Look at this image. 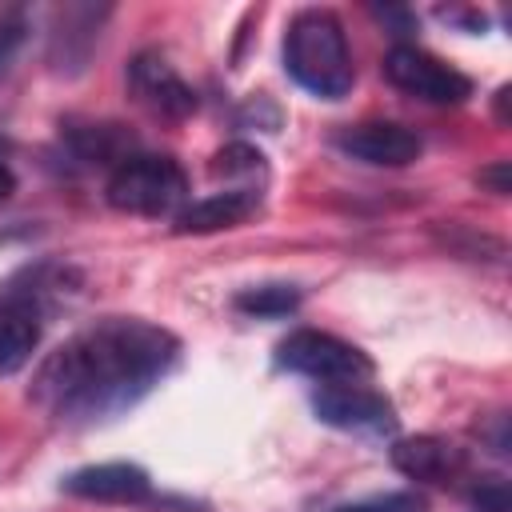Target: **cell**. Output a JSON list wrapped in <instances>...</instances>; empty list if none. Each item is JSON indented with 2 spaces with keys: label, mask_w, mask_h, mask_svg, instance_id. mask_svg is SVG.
<instances>
[{
  "label": "cell",
  "mask_w": 512,
  "mask_h": 512,
  "mask_svg": "<svg viewBox=\"0 0 512 512\" xmlns=\"http://www.w3.org/2000/svg\"><path fill=\"white\" fill-rule=\"evenodd\" d=\"M180 364V340L140 316L72 332L32 376V400L60 424H100L136 408Z\"/></svg>",
  "instance_id": "obj_1"
},
{
  "label": "cell",
  "mask_w": 512,
  "mask_h": 512,
  "mask_svg": "<svg viewBox=\"0 0 512 512\" xmlns=\"http://www.w3.org/2000/svg\"><path fill=\"white\" fill-rule=\"evenodd\" d=\"M284 72L320 100L348 96L356 68L344 24L332 8H304L288 20L284 32Z\"/></svg>",
  "instance_id": "obj_2"
},
{
  "label": "cell",
  "mask_w": 512,
  "mask_h": 512,
  "mask_svg": "<svg viewBox=\"0 0 512 512\" xmlns=\"http://www.w3.org/2000/svg\"><path fill=\"white\" fill-rule=\"evenodd\" d=\"M64 276L60 264H28L0 284V376L20 372L40 348Z\"/></svg>",
  "instance_id": "obj_3"
},
{
  "label": "cell",
  "mask_w": 512,
  "mask_h": 512,
  "mask_svg": "<svg viewBox=\"0 0 512 512\" xmlns=\"http://www.w3.org/2000/svg\"><path fill=\"white\" fill-rule=\"evenodd\" d=\"M108 204L128 216H176L188 200V176L172 156H124L104 188Z\"/></svg>",
  "instance_id": "obj_4"
},
{
  "label": "cell",
  "mask_w": 512,
  "mask_h": 512,
  "mask_svg": "<svg viewBox=\"0 0 512 512\" xmlns=\"http://www.w3.org/2000/svg\"><path fill=\"white\" fill-rule=\"evenodd\" d=\"M276 364L284 372L308 376L316 384H344V380H372L376 364L368 360V352H360L356 344L320 332V328H296L280 340L276 348Z\"/></svg>",
  "instance_id": "obj_5"
},
{
  "label": "cell",
  "mask_w": 512,
  "mask_h": 512,
  "mask_svg": "<svg viewBox=\"0 0 512 512\" xmlns=\"http://www.w3.org/2000/svg\"><path fill=\"white\" fill-rule=\"evenodd\" d=\"M380 68L392 88H400L404 96H416L424 104H464L472 96V80L456 64L440 60L436 52H428L420 44L388 48Z\"/></svg>",
  "instance_id": "obj_6"
},
{
  "label": "cell",
  "mask_w": 512,
  "mask_h": 512,
  "mask_svg": "<svg viewBox=\"0 0 512 512\" xmlns=\"http://www.w3.org/2000/svg\"><path fill=\"white\" fill-rule=\"evenodd\" d=\"M312 408L324 424L344 432H372L384 436L396 428V408L384 392H376L368 380H344V384H320L312 392Z\"/></svg>",
  "instance_id": "obj_7"
},
{
  "label": "cell",
  "mask_w": 512,
  "mask_h": 512,
  "mask_svg": "<svg viewBox=\"0 0 512 512\" xmlns=\"http://www.w3.org/2000/svg\"><path fill=\"white\" fill-rule=\"evenodd\" d=\"M128 92L136 96L140 108H148L160 120H184L196 112V92L192 84L176 72V64L160 52H140L128 64Z\"/></svg>",
  "instance_id": "obj_8"
},
{
  "label": "cell",
  "mask_w": 512,
  "mask_h": 512,
  "mask_svg": "<svg viewBox=\"0 0 512 512\" xmlns=\"http://www.w3.org/2000/svg\"><path fill=\"white\" fill-rule=\"evenodd\" d=\"M336 148L372 168H404L424 152V140L396 120H360L336 132Z\"/></svg>",
  "instance_id": "obj_9"
},
{
  "label": "cell",
  "mask_w": 512,
  "mask_h": 512,
  "mask_svg": "<svg viewBox=\"0 0 512 512\" xmlns=\"http://www.w3.org/2000/svg\"><path fill=\"white\" fill-rule=\"evenodd\" d=\"M68 496L92 500V504H148L152 500V476L140 464L128 460H108V464H88L64 476L60 484Z\"/></svg>",
  "instance_id": "obj_10"
},
{
  "label": "cell",
  "mask_w": 512,
  "mask_h": 512,
  "mask_svg": "<svg viewBox=\"0 0 512 512\" xmlns=\"http://www.w3.org/2000/svg\"><path fill=\"white\" fill-rule=\"evenodd\" d=\"M392 464L400 476L420 480V484H456L468 472V456L440 440V436H408L392 444Z\"/></svg>",
  "instance_id": "obj_11"
},
{
  "label": "cell",
  "mask_w": 512,
  "mask_h": 512,
  "mask_svg": "<svg viewBox=\"0 0 512 512\" xmlns=\"http://www.w3.org/2000/svg\"><path fill=\"white\" fill-rule=\"evenodd\" d=\"M260 208V192L256 188H220L212 196H200L192 204H184L176 216H172V228L176 232H192V236H204V232H220V228H236L244 224L248 216H256Z\"/></svg>",
  "instance_id": "obj_12"
},
{
  "label": "cell",
  "mask_w": 512,
  "mask_h": 512,
  "mask_svg": "<svg viewBox=\"0 0 512 512\" xmlns=\"http://www.w3.org/2000/svg\"><path fill=\"white\" fill-rule=\"evenodd\" d=\"M212 172L216 176H240V188H260L264 176H268V164H264V152L252 148V144H228L212 156Z\"/></svg>",
  "instance_id": "obj_13"
},
{
  "label": "cell",
  "mask_w": 512,
  "mask_h": 512,
  "mask_svg": "<svg viewBox=\"0 0 512 512\" xmlns=\"http://www.w3.org/2000/svg\"><path fill=\"white\" fill-rule=\"evenodd\" d=\"M296 304H300V292L292 284H260L236 296V308L248 316H288Z\"/></svg>",
  "instance_id": "obj_14"
},
{
  "label": "cell",
  "mask_w": 512,
  "mask_h": 512,
  "mask_svg": "<svg viewBox=\"0 0 512 512\" xmlns=\"http://www.w3.org/2000/svg\"><path fill=\"white\" fill-rule=\"evenodd\" d=\"M332 512H424V500L412 492H384V496H368V500H356Z\"/></svg>",
  "instance_id": "obj_15"
},
{
  "label": "cell",
  "mask_w": 512,
  "mask_h": 512,
  "mask_svg": "<svg viewBox=\"0 0 512 512\" xmlns=\"http://www.w3.org/2000/svg\"><path fill=\"white\" fill-rule=\"evenodd\" d=\"M472 508L476 512H508V480L484 476L472 484Z\"/></svg>",
  "instance_id": "obj_16"
},
{
  "label": "cell",
  "mask_w": 512,
  "mask_h": 512,
  "mask_svg": "<svg viewBox=\"0 0 512 512\" xmlns=\"http://www.w3.org/2000/svg\"><path fill=\"white\" fill-rule=\"evenodd\" d=\"M24 40H28V24H24V16H16V12L0 16V72L16 60V52L24 48Z\"/></svg>",
  "instance_id": "obj_17"
},
{
  "label": "cell",
  "mask_w": 512,
  "mask_h": 512,
  "mask_svg": "<svg viewBox=\"0 0 512 512\" xmlns=\"http://www.w3.org/2000/svg\"><path fill=\"white\" fill-rule=\"evenodd\" d=\"M480 184H488V188H492L496 196H504V192H508V164L500 160L496 168H488V172H480Z\"/></svg>",
  "instance_id": "obj_18"
},
{
  "label": "cell",
  "mask_w": 512,
  "mask_h": 512,
  "mask_svg": "<svg viewBox=\"0 0 512 512\" xmlns=\"http://www.w3.org/2000/svg\"><path fill=\"white\" fill-rule=\"evenodd\" d=\"M16 192V172H12V164L0 156V200H8Z\"/></svg>",
  "instance_id": "obj_19"
}]
</instances>
